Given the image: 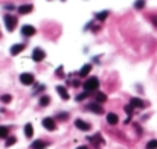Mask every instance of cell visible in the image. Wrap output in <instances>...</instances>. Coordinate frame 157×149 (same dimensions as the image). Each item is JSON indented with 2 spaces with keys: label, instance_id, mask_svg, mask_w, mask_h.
I'll use <instances>...</instances> for the list:
<instances>
[{
  "label": "cell",
  "instance_id": "obj_21",
  "mask_svg": "<svg viewBox=\"0 0 157 149\" xmlns=\"http://www.w3.org/2000/svg\"><path fill=\"white\" fill-rule=\"evenodd\" d=\"M0 101H2L3 103H9L12 101V98H11V94H3V96L0 98Z\"/></svg>",
  "mask_w": 157,
  "mask_h": 149
},
{
  "label": "cell",
  "instance_id": "obj_27",
  "mask_svg": "<svg viewBox=\"0 0 157 149\" xmlns=\"http://www.w3.org/2000/svg\"><path fill=\"white\" fill-rule=\"evenodd\" d=\"M153 23H154V24L157 26V17H154V18H153Z\"/></svg>",
  "mask_w": 157,
  "mask_h": 149
},
{
  "label": "cell",
  "instance_id": "obj_28",
  "mask_svg": "<svg viewBox=\"0 0 157 149\" xmlns=\"http://www.w3.org/2000/svg\"><path fill=\"white\" fill-rule=\"evenodd\" d=\"M78 149H88V148H87V146H80Z\"/></svg>",
  "mask_w": 157,
  "mask_h": 149
},
{
  "label": "cell",
  "instance_id": "obj_22",
  "mask_svg": "<svg viewBox=\"0 0 157 149\" xmlns=\"http://www.w3.org/2000/svg\"><path fill=\"white\" fill-rule=\"evenodd\" d=\"M147 149H157V140H151V142H148Z\"/></svg>",
  "mask_w": 157,
  "mask_h": 149
},
{
  "label": "cell",
  "instance_id": "obj_17",
  "mask_svg": "<svg viewBox=\"0 0 157 149\" xmlns=\"http://www.w3.org/2000/svg\"><path fill=\"white\" fill-rule=\"evenodd\" d=\"M8 132H9V128L8 126H0V139H6L8 137Z\"/></svg>",
  "mask_w": 157,
  "mask_h": 149
},
{
  "label": "cell",
  "instance_id": "obj_10",
  "mask_svg": "<svg viewBox=\"0 0 157 149\" xmlns=\"http://www.w3.org/2000/svg\"><path fill=\"white\" fill-rule=\"evenodd\" d=\"M130 105H131L133 108H143V105H145V103H143L140 99H137V98H133L131 102H130Z\"/></svg>",
  "mask_w": 157,
  "mask_h": 149
},
{
  "label": "cell",
  "instance_id": "obj_9",
  "mask_svg": "<svg viewBox=\"0 0 157 149\" xmlns=\"http://www.w3.org/2000/svg\"><path fill=\"white\" fill-rule=\"evenodd\" d=\"M57 91H58V94H60V96H61L64 101H67V99H69V93H67V90L64 88V87L58 85V87H57Z\"/></svg>",
  "mask_w": 157,
  "mask_h": 149
},
{
  "label": "cell",
  "instance_id": "obj_18",
  "mask_svg": "<svg viewBox=\"0 0 157 149\" xmlns=\"http://www.w3.org/2000/svg\"><path fill=\"white\" fill-rule=\"evenodd\" d=\"M105 101H107V96L104 93H98L96 94V102L98 103H102V102H105Z\"/></svg>",
  "mask_w": 157,
  "mask_h": 149
},
{
  "label": "cell",
  "instance_id": "obj_4",
  "mask_svg": "<svg viewBox=\"0 0 157 149\" xmlns=\"http://www.w3.org/2000/svg\"><path fill=\"white\" fill-rule=\"evenodd\" d=\"M43 126L49 131H55L57 129V125H55V120L54 119H50V117H46L43 119Z\"/></svg>",
  "mask_w": 157,
  "mask_h": 149
},
{
  "label": "cell",
  "instance_id": "obj_13",
  "mask_svg": "<svg viewBox=\"0 0 157 149\" xmlns=\"http://www.w3.org/2000/svg\"><path fill=\"white\" fill-rule=\"evenodd\" d=\"M46 146H47V143L46 142H41V140H37V142L32 143V149H44Z\"/></svg>",
  "mask_w": 157,
  "mask_h": 149
},
{
  "label": "cell",
  "instance_id": "obj_16",
  "mask_svg": "<svg viewBox=\"0 0 157 149\" xmlns=\"http://www.w3.org/2000/svg\"><path fill=\"white\" fill-rule=\"evenodd\" d=\"M24 134H26V137H28V139H31L32 135H34V128H32L31 123H28V125L24 126Z\"/></svg>",
  "mask_w": 157,
  "mask_h": 149
},
{
  "label": "cell",
  "instance_id": "obj_7",
  "mask_svg": "<svg viewBox=\"0 0 157 149\" xmlns=\"http://www.w3.org/2000/svg\"><path fill=\"white\" fill-rule=\"evenodd\" d=\"M75 126H76L78 129H81V131H88V129H90V125H88V123H86V122H84V120H81V119L75 120Z\"/></svg>",
  "mask_w": 157,
  "mask_h": 149
},
{
  "label": "cell",
  "instance_id": "obj_15",
  "mask_svg": "<svg viewBox=\"0 0 157 149\" xmlns=\"http://www.w3.org/2000/svg\"><path fill=\"white\" fill-rule=\"evenodd\" d=\"M32 11V5H23L18 8V12L20 14H29V12Z\"/></svg>",
  "mask_w": 157,
  "mask_h": 149
},
{
  "label": "cell",
  "instance_id": "obj_5",
  "mask_svg": "<svg viewBox=\"0 0 157 149\" xmlns=\"http://www.w3.org/2000/svg\"><path fill=\"white\" fill-rule=\"evenodd\" d=\"M44 57H46V53H44L41 49H34V53H32V59H34V61L40 62V61L44 59Z\"/></svg>",
  "mask_w": 157,
  "mask_h": 149
},
{
  "label": "cell",
  "instance_id": "obj_25",
  "mask_svg": "<svg viewBox=\"0 0 157 149\" xmlns=\"http://www.w3.org/2000/svg\"><path fill=\"white\" fill-rule=\"evenodd\" d=\"M87 98V91L86 93H83V94H80V96L76 98V101H83V99H86Z\"/></svg>",
  "mask_w": 157,
  "mask_h": 149
},
{
  "label": "cell",
  "instance_id": "obj_11",
  "mask_svg": "<svg viewBox=\"0 0 157 149\" xmlns=\"http://www.w3.org/2000/svg\"><path fill=\"white\" fill-rule=\"evenodd\" d=\"M117 120H119V119H117V116H116L114 113L107 114V122H108L110 125H116V123H117Z\"/></svg>",
  "mask_w": 157,
  "mask_h": 149
},
{
  "label": "cell",
  "instance_id": "obj_1",
  "mask_svg": "<svg viewBox=\"0 0 157 149\" xmlns=\"http://www.w3.org/2000/svg\"><path fill=\"white\" fill-rule=\"evenodd\" d=\"M98 87H99V79L98 78H88L84 82V88H86L87 93L88 91H95Z\"/></svg>",
  "mask_w": 157,
  "mask_h": 149
},
{
  "label": "cell",
  "instance_id": "obj_12",
  "mask_svg": "<svg viewBox=\"0 0 157 149\" xmlns=\"http://www.w3.org/2000/svg\"><path fill=\"white\" fill-rule=\"evenodd\" d=\"M90 70H91V64H86V65H83V69H81V72H80V76H87L88 73H90Z\"/></svg>",
  "mask_w": 157,
  "mask_h": 149
},
{
  "label": "cell",
  "instance_id": "obj_3",
  "mask_svg": "<svg viewBox=\"0 0 157 149\" xmlns=\"http://www.w3.org/2000/svg\"><path fill=\"white\" fill-rule=\"evenodd\" d=\"M34 81H35L34 75H31V73H21L20 75V82L24 84V85H32Z\"/></svg>",
  "mask_w": 157,
  "mask_h": 149
},
{
  "label": "cell",
  "instance_id": "obj_8",
  "mask_svg": "<svg viewBox=\"0 0 157 149\" xmlns=\"http://www.w3.org/2000/svg\"><path fill=\"white\" fill-rule=\"evenodd\" d=\"M87 108H88L90 111L96 113V114H102V113H104V108H102V106H101L99 103H90V105H88Z\"/></svg>",
  "mask_w": 157,
  "mask_h": 149
},
{
  "label": "cell",
  "instance_id": "obj_19",
  "mask_svg": "<svg viewBox=\"0 0 157 149\" xmlns=\"http://www.w3.org/2000/svg\"><path fill=\"white\" fill-rule=\"evenodd\" d=\"M107 17H108V11H104V12H101V14H98V15H96V18H98L99 21H104Z\"/></svg>",
  "mask_w": 157,
  "mask_h": 149
},
{
  "label": "cell",
  "instance_id": "obj_14",
  "mask_svg": "<svg viewBox=\"0 0 157 149\" xmlns=\"http://www.w3.org/2000/svg\"><path fill=\"white\" fill-rule=\"evenodd\" d=\"M23 49H24L23 44H15V46L11 47V53H12V55H18V53H20Z\"/></svg>",
  "mask_w": 157,
  "mask_h": 149
},
{
  "label": "cell",
  "instance_id": "obj_2",
  "mask_svg": "<svg viewBox=\"0 0 157 149\" xmlns=\"http://www.w3.org/2000/svg\"><path fill=\"white\" fill-rule=\"evenodd\" d=\"M5 24H6V29H8L9 32L14 31V28L17 26V18L12 17V15H6V17H5Z\"/></svg>",
  "mask_w": 157,
  "mask_h": 149
},
{
  "label": "cell",
  "instance_id": "obj_23",
  "mask_svg": "<svg viewBox=\"0 0 157 149\" xmlns=\"http://www.w3.org/2000/svg\"><path fill=\"white\" fill-rule=\"evenodd\" d=\"M143 6H145V0H137V2L134 3V8L136 9H142Z\"/></svg>",
  "mask_w": 157,
  "mask_h": 149
},
{
  "label": "cell",
  "instance_id": "obj_24",
  "mask_svg": "<svg viewBox=\"0 0 157 149\" xmlns=\"http://www.w3.org/2000/svg\"><path fill=\"white\" fill-rule=\"evenodd\" d=\"M15 142H17V139H15V137H8V140H6V146H12V145H15Z\"/></svg>",
  "mask_w": 157,
  "mask_h": 149
},
{
  "label": "cell",
  "instance_id": "obj_6",
  "mask_svg": "<svg viewBox=\"0 0 157 149\" xmlns=\"http://www.w3.org/2000/svg\"><path fill=\"white\" fill-rule=\"evenodd\" d=\"M21 34L24 37H32L35 34V28H34V26H31V24H24L23 28H21Z\"/></svg>",
  "mask_w": 157,
  "mask_h": 149
},
{
  "label": "cell",
  "instance_id": "obj_20",
  "mask_svg": "<svg viewBox=\"0 0 157 149\" xmlns=\"http://www.w3.org/2000/svg\"><path fill=\"white\" fill-rule=\"evenodd\" d=\"M49 102H50V98H49V96H43V98L40 99V105H41V106L49 105Z\"/></svg>",
  "mask_w": 157,
  "mask_h": 149
},
{
  "label": "cell",
  "instance_id": "obj_26",
  "mask_svg": "<svg viewBox=\"0 0 157 149\" xmlns=\"http://www.w3.org/2000/svg\"><path fill=\"white\" fill-rule=\"evenodd\" d=\"M60 119H61V120H66V119H67V114H66V113H64V114H60Z\"/></svg>",
  "mask_w": 157,
  "mask_h": 149
}]
</instances>
